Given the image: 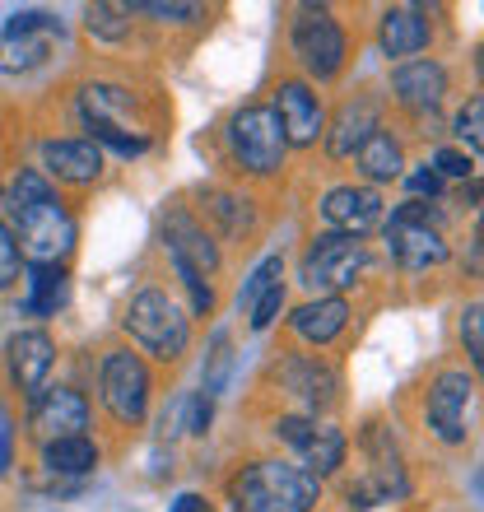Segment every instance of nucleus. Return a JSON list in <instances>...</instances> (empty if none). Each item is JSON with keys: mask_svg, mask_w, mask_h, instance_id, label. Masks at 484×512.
<instances>
[{"mask_svg": "<svg viewBox=\"0 0 484 512\" xmlns=\"http://www.w3.org/2000/svg\"><path fill=\"white\" fill-rule=\"evenodd\" d=\"M173 512H210V503L201 494H177L173 499Z\"/></svg>", "mask_w": 484, "mask_h": 512, "instance_id": "40", "label": "nucleus"}, {"mask_svg": "<svg viewBox=\"0 0 484 512\" xmlns=\"http://www.w3.org/2000/svg\"><path fill=\"white\" fill-rule=\"evenodd\" d=\"M322 219L331 229L359 238V233H368L373 224H382V196H377L373 187H336V191H326Z\"/></svg>", "mask_w": 484, "mask_h": 512, "instance_id": "13", "label": "nucleus"}, {"mask_svg": "<svg viewBox=\"0 0 484 512\" xmlns=\"http://www.w3.org/2000/svg\"><path fill=\"white\" fill-rule=\"evenodd\" d=\"M363 270H368V247H363L359 238H350V233H326V238H317V243L308 247V256H303V284L326 298H336L340 289H350Z\"/></svg>", "mask_w": 484, "mask_h": 512, "instance_id": "5", "label": "nucleus"}, {"mask_svg": "<svg viewBox=\"0 0 484 512\" xmlns=\"http://www.w3.org/2000/svg\"><path fill=\"white\" fill-rule=\"evenodd\" d=\"M457 135H461V140H466L471 149L484 145V103H480V98H471V103L457 112Z\"/></svg>", "mask_w": 484, "mask_h": 512, "instance_id": "34", "label": "nucleus"}, {"mask_svg": "<svg viewBox=\"0 0 484 512\" xmlns=\"http://www.w3.org/2000/svg\"><path fill=\"white\" fill-rule=\"evenodd\" d=\"M98 391H103V405L121 424H140L149 410V368L140 354L131 350H112L98 368Z\"/></svg>", "mask_w": 484, "mask_h": 512, "instance_id": "8", "label": "nucleus"}, {"mask_svg": "<svg viewBox=\"0 0 484 512\" xmlns=\"http://www.w3.org/2000/svg\"><path fill=\"white\" fill-rule=\"evenodd\" d=\"M28 424H33L47 443H56V438H84V429H89V401L70 387H42L38 396H33Z\"/></svg>", "mask_w": 484, "mask_h": 512, "instance_id": "10", "label": "nucleus"}, {"mask_svg": "<svg viewBox=\"0 0 484 512\" xmlns=\"http://www.w3.org/2000/svg\"><path fill=\"white\" fill-rule=\"evenodd\" d=\"M38 201H56V187L38 173V168H24L10 187V210H24V205H38Z\"/></svg>", "mask_w": 484, "mask_h": 512, "instance_id": "28", "label": "nucleus"}, {"mask_svg": "<svg viewBox=\"0 0 484 512\" xmlns=\"http://www.w3.org/2000/svg\"><path fill=\"white\" fill-rule=\"evenodd\" d=\"M359 168H363V177H368V182H396V177H401L405 154H401V145L391 140V131H382V126H377V131L363 140V145H359Z\"/></svg>", "mask_w": 484, "mask_h": 512, "instance_id": "23", "label": "nucleus"}, {"mask_svg": "<svg viewBox=\"0 0 484 512\" xmlns=\"http://www.w3.org/2000/svg\"><path fill=\"white\" fill-rule=\"evenodd\" d=\"M229 373H233V354H229V340L215 336V354H210V373H205V396L215 401L219 391L229 387Z\"/></svg>", "mask_w": 484, "mask_h": 512, "instance_id": "31", "label": "nucleus"}, {"mask_svg": "<svg viewBox=\"0 0 484 512\" xmlns=\"http://www.w3.org/2000/svg\"><path fill=\"white\" fill-rule=\"evenodd\" d=\"M429 10H419V5H391L382 14V28H377V42H382V52L387 56H419L429 47Z\"/></svg>", "mask_w": 484, "mask_h": 512, "instance_id": "17", "label": "nucleus"}, {"mask_svg": "<svg viewBox=\"0 0 484 512\" xmlns=\"http://www.w3.org/2000/svg\"><path fill=\"white\" fill-rule=\"evenodd\" d=\"M280 270H284L280 256H266V261H261V266H256L252 275H247V284H242V303L252 308V303H256L261 294H266L270 284H280Z\"/></svg>", "mask_w": 484, "mask_h": 512, "instance_id": "32", "label": "nucleus"}, {"mask_svg": "<svg viewBox=\"0 0 484 512\" xmlns=\"http://www.w3.org/2000/svg\"><path fill=\"white\" fill-rule=\"evenodd\" d=\"M42 466L52 475H89L98 466V447L89 438H56L42 443Z\"/></svg>", "mask_w": 484, "mask_h": 512, "instance_id": "25", "label": "nucleus"}, {"mask_svg": "<svg viewBox=\"0 0 484 512\" xmlns=\"http://www.w3.org/2000/svg\"><path fill=\"white\" fill-rule=\"evenodd\" d=\"M484 308L480 303H471V308L461 312V340H466V354H471L475 364H484Z\"/></svg>", "mask_w": 484, "mask_h": 512, "instance_id": "33", "label": "nucleus"}, {"mask_svg": "<svg viewBox=\"0 0 484 512\" xmlns=\"http://www.w3.org/2000/svg\"><path fill=\"white\" fill-rule=\"evenodd\" d=\"M163 243L173 252V266L177 275H215L219 270V247L210 243V233L187 215V210H173V215L163 219Z\"/></svg>", "mask_w": 484, "mask_h": 512, "instance_id": "11", "label": "nucleus"}, {"mask_svg": "<svg viewBox=\"0 0 484 512\" xmlns=\"http://www.w3.org/2000/svg\"><path fill=\"white\" fill-rule=\"evenodd\" d=\"M229 499L238 512H312L322 485L289 461H252L242 466V475H233Z\"/></svg>", "mask_w": 484, "mask_h": 512, "instance_id": "1", "label": "nucleus"}, {"mask_svg": "<svg viewBox=\"0 0 484 512\" xmlns=\"http://www.w3.org/2000/svg\"><path fill=\"white\" fill-rule=\"evenodd\" d=\"M229 149L238 168H247L252 177H270L280 173L284 163V135H280V122L270 108H242L238 117L229 122Z\"/></svg>", "mask_w": 484, "mask_h": 512, "instance_id": "7", "label": "nucleus"}, {"mask_svg": "<svg viewBox=\"0 0 484 512\" xmlns=\"http://www.w3.org/2000/svg\"><path fill=\"white\" fill-rule=\"evenodd\" d=\"M103 173V149L94 140H47L42 145V177H61L70 187L98 182Z\"/></svg>", "mask_w": 484, "mask_h": 512, "instance_id": "14", "label": "nucleus"}, {"mask_svg": "<svg viewBox=\"0 0 484 512\" xmlns=\"http://www.w3.org/2000/svg\"><path fill=\"white\" fill-rule=\"evenodd\" d=\"M270 112H275V122H280L284 145H312V140L322 135V126H326L317 94H312L308 84H298V80H284L280 89H275V108Z\"/></svg>", "mask_w": 484, "mask_h": 512, "instance_id": "12", "label": "nucleus"}, {"mask_svg": "<svg viewBox=\"0 0 484 512\" xmlns=\"http://www.w3.org/2000/svg\"><path fill=\"white\" fill-rule=\"evenodd\" d=\"M52 354L56 350H52V336H47V331H19V336L10 340V368H14L19 391L38 396L47 373H52Z\"/></svg>", "mask_w": 484, "mask_h": 512, "instance_id": "18", "label": "nucleus"}, {"mask_svg": "<svg viewBox=\"0 0 484 512\" xmlns=\"http://www.w3.org/2000/svg\"><path fill=\"white\" fill-rule=\"evenodd\" d=\"M387 247L401 270H429L447 261V243L438 233V215L424 201H405L387 219Z\"/></svg>", "mask_w": 484, "mask_h": 512, "instance_id": "3", "label": "nucleus"}, {"mask_svg": "<svg viewBox=\"0 0 484 512\" xmlns=\"http://www.w3.org/2000/svg\"><path fill=\"white\" fill-rule=\"evenodd\" d=\"M56 38H42V33H5L0 38V70L5 75H24V70H38L47 56H52Z\"/></svg>", "mask_w": 484, "mask_h": 512, "instance_id": "24", "label": "nucleus"}, {"mask_svg": "<svg viewBox=\"0 0 484 512\" xmlns=\"http://www.w3.org/2000/svg\"><path fill=\"white\" fill-rule=\"evenodd\" d=\"M289 42H294V56L303 61V70L317 80H331L345 66V33L326 5H303L294 28H289Z\"/></svg>", "mask_w": 484, "mask_h": 512, "instance_id": "6", "label": "nucleus"}, {"mask_svg": "<svg viewBox=\"0 0 484 512\" xmlns=\"http://www.w3.org/2000/svg\"><path fill=\"white\" fill-rule=\"evenodd\" d=\"M210 410H215V401H210L205 391H182V396H173V401H168V410H163V419H159L163 438L205 433V429H210Z\"/></svg>", "mask_w": 484, "mask_h": 512, "instance_id": "21", "label": "nucleus"}, {"mask_svg": "<svg viewBox=\"0 0 484 512\" xmlns=\"http://www.w3.org/2000/svg\"><path fill=\"white\" fill-rule=\"evenodd\" d=\"M377 131V108L373 103H345L336 117V131L326 135V149L336 154V159H350V154H359V145L368 140V135Z\"/></svg>", "mask_w": 484, "mask_h": 512, "instance_id": "20", "label": "nucleus"}, {"mask_svg": "<svg viewBox=\"0 0 484 512\" xmlns=\"http://www.w3.org/2000/svg\"><path fill=\"white\" fill-rule=\"evenodd\" d=\"M19 270H24V252L14 243V229L0 219V289H14V284H19Z\"/></svg>", "mask_w": 484, "mask_h": 512, "instance_id": "30", "label": "nucleus"}, {"mask_svg": "<svg viewBox=\"0 0 484 512\" xmlns=\"http://www.w3.org/2000/svg\"><path fill=\"white\" fill-rule=\"evenodd\" d=\"M471 396H475V378L466 368H447L438 373L429 387V429L443 438V443H466V410H471Z\"/></svg>", "mask_w": 484, "mask_h": 512, "instance_id": "9", "label": "nucleus"}, {"mask_svg": "<svg viewBox=\"0 0 484 512\" xmlns=\"http://www.w3.org/2000/svg\"><path fill=\"white\" fill-rule=\"evenodd\" d=\"M126 331H131V336L140 340L154 359H163V364L182 359L187 345H191L187 312L177 308L163 289H145V294L131 298V308H126Z\"/></svg>", "mask_w": 484, "mask_h": 512, "instance_id": "2", "label": "nucleus"}, {"mask_svg": "<svg viewBox=\"0 0 484 512\" xmlns=\"http://www.w3.org/2000/svg\"><path fill=\"white\" fill-rule=\"evenodd\" d=\"M312 424H317V419H298V415H289V419H280V424H275V433H280L284 443H289V447H294V452H298V447L308 443Z\"/></svg>", "mask_w": 484, "mask_h": 512, "instance_id": "38", "label": "nucleus"}, {"mask_svg": "<svg viewBox=\"0 0 484 512\" xmlns=\"http://www.w3.org/2000/svg\"><path fill=\"white\" fill-rule=\"evenodd\" d=\"M275 378H280V387L289 391V396H298V401L308 405V410H326V405H336V373L326 364H317V359H303V354H294V359H284L280 368H275Z\"/></svg>", "mask_w": 484, "mask_h": 512, "instance_id": "15", "label": "nucleus"}, {"mask_svg": "<svg viewBox=\"0 0 484 512\" xmlns=\"http://www.w3.org/2000/svg\"><path fill=\"white\" fill-rule=\"evenodd\" d=\"M0 475H10V424H0Z\"/></svg>", "mask_w": 484, "mask_h": 512, "instance_id": "41", "label": "nucleus"}, {"mask_svg": "<svg viewBox=\"0 0 484 512\" xmlns=\"http://www.w3.org/2000/svg\"><path fill=\"white\" fill-rule=\"evenodd\" d=\"M405 187L415 191V196H429V201H433V196L443 191V177L433 173V168H419V173H410V177H405Z\"/></svg>", "mask_w": 484, "mask_h": 512, "instance_id": "39", "label": "nucleus"}, {"mask_svg": "<svg viewBox=\"0 0 484 512\" xmlns=\"http://www.w3.org/2000/svg\"><path fill=\"white\" fill-rule=\"evenodd\" d=\"M61 303H66V270H61V266H33V270H28L24 308L33 312V317H52Z\"/></svg>", "mask_w": 484, "mask_h": 512, "instance_id": "26", "label": "nucleus"}, {"mask_svg": "<svg viewBox=\"0 0 484 512\" xmlns=\"http://www.w3.org/2000/svg\"><path fill=\"white\" fill-rule=\"evenodd\" d=\"M280 312H284V284H270L266 294L252 303V331H266Z\"/></svg>", "mask_w": 484, "mask_h": 512, "instance_id": "35", "label": "nucleus"}, {"mask_svg": "<svg viewBox=\"0 0 484 512\" xmlns=\"http://www.w3.org/2000/svg\"><path fill=\"white\" fill-rule=\"evenodd\" d=\"M298 457H303V471H308L312 480L340 471V461H345V433H340L336 424H312L308 443L298 447Z\"/></svg>", "mask_w": 484, "mask_h": 512, "instance_id": "22", "label": "nucleus"}, {"mask_svg": "<svg viewBox=\"0 0 484 512\" xmlns=\"http://www.w3.org/2000/svg\"><path fill=\"white\" fill-rule=\"evenodd\" d=\"M289 326H294V336L312 340V345H326V340H336L350 326V303L345 298H312V303L294 308Z\"/></svg>", "mask_w": 484, "mask_h": 512, "instance_id": "19", "label": "nucleus"}, {"mask_svg": "<svg viewBox=\"0 0 484 512\" xmlns=\"http://www.w3.org/2000/svg\"><path fill=\"white\" fill-rule=\"evenodd\" d=\"M391 89H396V103L410 112H433L447 94V70L438 61H401L396 75H391Z\"/></svg>", "mask_w": 484, "mask_h": 512, "instance_id": "16", "label": "nucleus"}, {"mask_svg": "<svg viewBox=\"0 0 484 512\" xmlns=\"http://www.w3.org/2000/svg\"><path fill=\"white\" fill-rule=\"evenodd\" d=\"M131 14H154V19H196L201 5H163V0H140L131 5Z\"/></svg>", "mask_w": 484, "mask_h": 512, "instance_id": "37", "label": "nucleus"}, {"mask_svg": "<svg viewBox=\"0 0 484 512\" xmlns=\"http://www.w3.org/2000/svg\"><path fill=\"white\" fill-rule=\"evenodd\" d=\"M84 28L103 42H126V33H131V5H89Z\"/></svg>", "mask_w": 484, "mask_h": 512, "instance_id": "27", "label": "nucleus"}, {"mask_svg": "<svg viewBox=\"0 0 484 512\" xmlns=\"http://www.w3.org/2000/svg\"><path fill=\"white\" fill-rule=\"evenodd\" d=\"M433 173L438 177H471L475 159L471 154H461V149H438V154H433Z\"/></svg>", "mask_w": 484, "mask_h": 512, "instance_id": "36", "label": "nucleus"}, {"mask_svg": "<svg viewBox=\"0 0 484 512\" xmlns=\"http://www.w3.org/2000/svg\"><path fill=\"white\" fill-rule=\"evenodd\" d=\"M14 243L19 252L33 256V266H61V256L75 247V219L66 215L61 201H38L14 210Z\"/></svg>", "mask_w": 484, "mask_h": 512, "instance_id": "4", "label": "nucleus"}, {"mask_svg": "<svg viewBox=\"0 0 484 512\" xmlns=\"http://www.w3.org/2000/svg\"><path fill=\"white\" fill-rule=\"evenodd\" d=\"M0 424H5V415H0Z\"/></svg>", "mask_w": 484, "mask_h": 512, "instance_id": "42", "label": "nucleus"}, {"mask_svg": "<svg viewBox=\"0 0 484 512\" xmlns=\"http://www.w3.org/2000/svg\"><path fill=\"white\" fill-rule=\"evenodd\" d=\"M247 205L252 201H238V196H229V191H210V210L224 219V229L229 233H242L247 224H252V210H247Z\"/></svg>", "mask_w": 484, "mask_h": 512, "instance_id": "29", "label": "nucleus"}]
</instances>
